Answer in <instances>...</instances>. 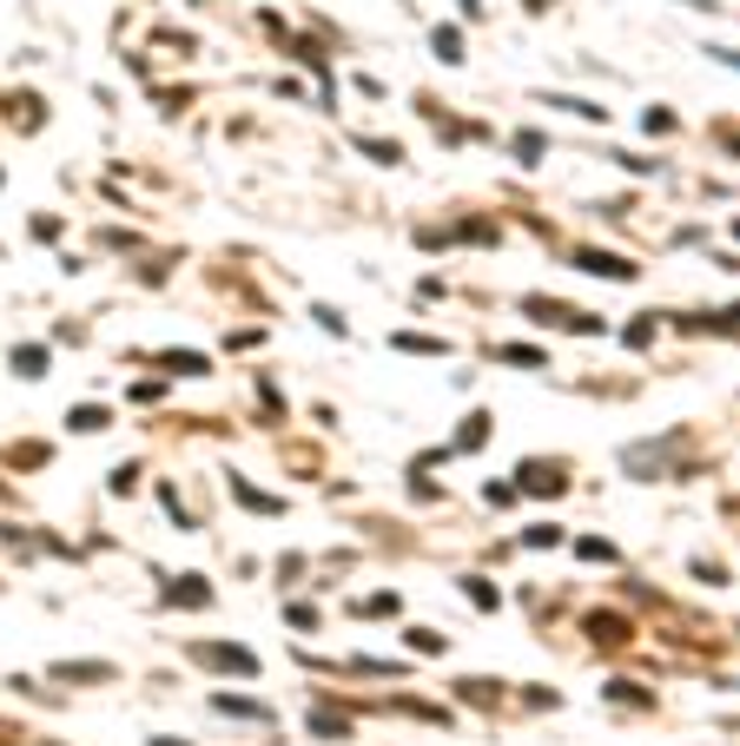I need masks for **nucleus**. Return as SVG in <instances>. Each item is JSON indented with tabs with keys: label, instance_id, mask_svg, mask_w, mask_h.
Listing matches in <instances>:
<instances>
[{
	"label": "nucleus",
	"instance_id": "5",
	"mask_svg": "<svg viewBox=\"0 0 740 746\" xmlns=\"http://www.w3.org/2000/svg\"><path fill=\"white\" fill-rule=\"evenodd\" d=\"M437 53H443V60H463V40H457V33L443 26V33H437Z\"/></svg>",
	"mask_w": 740,
	"mask_h": 746
},
{
	"label": "nucleus",
	"instance_id": "6",
	"mask_svg": "<svg viewBox=\"0 0 740 746\" xmlns=\"http://www.w3.org/2000/svg\"><path fill=\"white\" fill-rule=\"evenodd\" d=\"M152 746H185V740H152Z\"/></svg>",
	"mask_w": 740,
	"mask_h": 746
},
{
	"label": "nucleus",
	"instance_id": "2",
	"mask_svg": "<svg viewBox=\"0 0 740 746\" xmlns=\"http://www.w3.org/2000/svg\"><path fill=\"white\" fill-rule=\"evenodd\" d=\"M199 655H205L212 668H232V674H251V668H258V661H251L245 648H199Z\"/></svg>",
	"mask_w": 740,
	"mask_h": 746
},
{
	"label": "nucleus",
	"instance_id": "4",
	"mask_svg": "<svg viewBox=\"0 0 740 746\" xmlns=\"http://www.w3.org/2000/svg\"><path fill=\"white\" fill-rule=\"evenodd\" d=\"M589 635L596 641H629V621L622 615H589Z\"/></svg>",
	"mask_w": 740,
	"mask_h": 746
},
{
	"label": "nucleus",
	"instance_id": "1",
	"mask_svg": "<svg viewBox=\"0 0 740 746\" xmlns=\"http://www.w3.org/2000/svg\"><path fill=\"white\" fill-rule=\"evenodd\" d=\"M576 264H589V271H602V278H635V264H629V258H615V251H582Z\"/></svg>",
	"mask_w": 740,
	"mask_h": 746
},
{
	"label": "nucleus",
	"instance_id": "3",
	"mask_svg": "<svg viewBox=\"0 0 740 746\" xmlns=\"http://www.w3.org/2000/svg\"><path fill=\"white\" fill-rule=\"evenodd\" d=\"M53 681H112V668H99V661H66V668H53Z\"/></svg>",
	"mask_w": 740,
	"mask_h": 746
},
{
	"label": "nucleus",
	"instance_id": "7",
	"mask_svg": "<svg viewBox=\"0 0 740 746\" xmlns=\"http://www.w3.org/2000/svg\"><path fill=\"white\" fill-rule=\"evenodd\" d=\"M7 740H13V734H7V727H0V746H7Z\"/></svg>",
	"mask_w": 740,
	"mask_h": 746
}]
</instances>
